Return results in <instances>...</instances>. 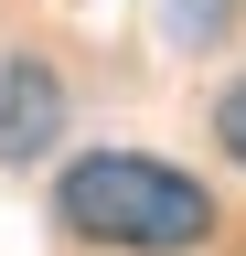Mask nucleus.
Returning a JSON list of instances; mask_svg holds the SVG:
<instances>
[{"label": "nucleus", "instance_id": "1", "mask_svg": "<svg viewBox=\"0 0 246 256\" xmlns=\"http://www.w3.org/2000/svg\"><path fill=\"white\" fill-rule=\"evenodd\" d=\"M54 224L97 256H203L225 235V203H214L203 171L150 150H75L54 171Z\"/></svg>", "mask_w": 246, "mask_h": 256}, {"label": "nucleus", "instance_id": "2", "mask_svg": "<svg viewBox=\"0 0 246 256\" xmlns=\"http://www.w3.org/2000/svg\"><path fill=\"white\" fill-rule=\"evenodd\" d=\"M65 118H75V96H65V75L43 54H0V171L43 160L65 139Z\"/></svg>", "mask_w": 246, "mask_h": 256}, {"label": "nucleus", "instance_id": "3", "mask_svg": "<svg viewBox=\"0 0 246 256\" xmlns=\"http://www.w3.org/2000/svg\"><path fill=\"white\" fill-rule=\"evenodd\" d=\"M246 0H161V22H171V43H225Z\"/></svg>", "mask_w": 246, "mask_h": 256}, {"label": "nucleus", "instance_id": "4", "mask_svg": "<svg viewBox=\"0 0 246 256\" xmlns=\"http://www.w3.org/2000/svg\"><path fill=\"white\" fill-rule=\"evenodd\" d=\"M214 150H225L235 171H246V75H235L225 96H214Z\"/></svg>", "mask_w": 246, "mask_h": 256}]
</instances>
